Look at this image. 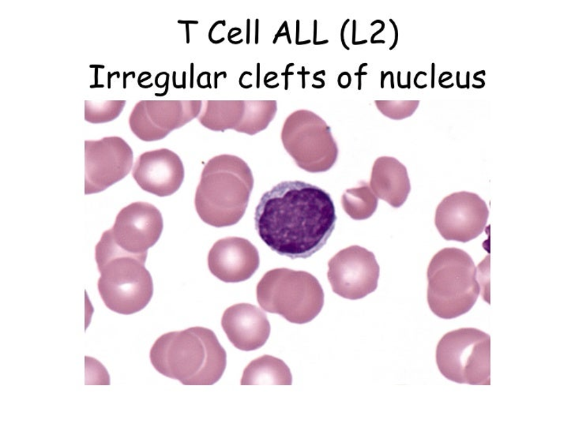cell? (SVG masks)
Wrapping results in <instances>:
<instances>
[{"mask_svg": "<svg viewBox=\"0 0 575 431\" xmlns=\"http://www.w3.org/2000/svg\"><path fill=\"white\" fill-rule=\"evenodd\" d=\"M255 222L259 237L273 251L305 260L327 244L337 215L332 196L324 189L302 181H284L261 196Z\"/></svg>", "mask_w": 575, "mask_h": 431, "instance_id": "1", "label": "cell"}, {"mask_svg": "<svg viewBox=\"0 0 575 431\" xmlns=\"http://www.w3.org/2000/svg\"><path fill=\"white\" fill-rule=\"evenodd\" d=\"M150 357L159 373L184 386H212L227 365V354L217 336L203 327L165 333L153 344Z\"/></svg>", "mask_w": 575, "mask_h": 431, "instance_id": "2", "label": "cell"}, {"mask_svg": "<svg viewBox=\"0 0 575 431\" xmlns=\"http://www.w3.org/2000/svg\"><path fill=\"white\" fill-rule=\"evenodd\" d=\"M254 177L248 164L233 155H219L205 166L196 194V211L216 228L236 225L246 214Z\"/></svg>", "mask_w": 575, "mask_h": 431, "instance_id": "3", "label": "cell"}, {"mask_svg": "<svg viewBox=\"0 0 575 431\" xmlns=\"http://www.w3.org/2000/svg\"><path fill=\"white\" fill-rule=\"evenodd\" d=\"M95 258L101 273L98 291L108 308L129 315L149 304L153 283L145 267L147 255H132L119 248L106 231L96 246Z\"/></svg>", "mask_w": 575, "mask_h": 431, "instance_id": "4", "label": "cell"}, {"mask_svg": "<svg viewBox=\"0 0 575 431\" xmlns=\"http://www.w3.org/2000/svg\"><path fill=\"white\" fill-rule=\"evenodd\" d=\"M428 280L429 307L443 319L468 313L480 295L474 260L465 251L454 247L438 251L432 258Z\"/></svg>", "mask_w": 575, "mask_h": 431, "instance_id": "5", "label": "cell"}, {"mask_svg": "<svg viewBox=\"0 0 575 431\" xmlns=\"http://www.w3.org/2000/svg\"><path fill=\"white\" fill-rule=\"evenodd\" d=\"M257 301L265 312L282 316L289 323L306 324L324 306V291L312 274L281 268L267 272L257 285Z\"/></svg>", "mask_w": 575, "mask_h": 431, "instance_id": "6", "label": "cell"}, {"mask_svg": "<svg viewBox=\"0 0 575 431\" xmlns=\"http://www.w3.org/2000/svg\"><path fill=\"white\" fill-rule=\"evenodd\" d=\"M491 338L474 328L449 332L438 342L436 363L448 380L471 386L491 384Z\"/></svg>", "mask_w": 575, "mask_h": 431, "instance_id": "7", "label": "cell"}, {"mask_svg": "<svg viewBox=\"0 0 575 431\" xmlns=\"http://www.w3.org/2000/svg\"><path fill=\"white\" fill-rule=\"evenodd\" d=\"M282 141L299 168L311 174L327 171L337 162L339 151L332 129L313 112L301 109L290 115Z\"/></svg>", "mask_w": 575, "mask_h": 431, "instance_id": "8", "label": "cell"}, {"mask_svg": "<svg viewBox=\"0 0 575 431\" xmlns=\"http://www.w3.org/2000/svg\"><path fill=\"white\" fill-rule=\"evenodd\" d=\"M327 277L336 294L361 300L377 290L380 269L372 252L352 246L329 260Z\"/></svg>", "mask_w": 575, "mask_h": 431, "instance_id": "9", "label": "cell"}, {"mask_svg": "<svg viewBox=\"0 0 575 431\" xmlns=\"http://www.w3.org/2000/svg\"><path fill=\"white\" fill-rule=\"evenodd\" d=\"M85 194L104 192L126 177L132 168L134 154L119 137L85 142Z\"/></svg>", "mask_w": 575, "mask_h": 431, "instance_id": "10", "label": "cell"}, {"mask_svg": "<svg viewBox=\"0 0 575 431\" xmlns=\"http://www.w3.org/2000/svg\"><path fill=\"white\" fill-rule=\"evenodd\" d=\"M202 107V101H141L130 114V128L142 141L162 140L198 117Z\"/></svg>", "mask_w": 575, "mask_h": 431, "instance_id": "11", "label": "cell"}, {"mask_svg": "<svg viewBox=\"0 0 575 431\" xmlns=\"http://www.w3.org/2000/svg\"><path fill=\"white\" fill-rule=\"evenodd\" d=\"M488 217V205L479 195L462 192L442 201L437 207L435 223L446 240L468 243L485 231Z\"/></svg>", "mask_w": 575, "mask_h": 431, "instance_id": "12", "label": "cell"}, {"mask_svg": "<svg viewBox=\"0 0 575 431\" xmlns=\"http://www.w3.org/2000/svg\"><path fill=\"white\" fill-rule=\"evenodd\" d=\"M163 231V218L155 205L135 203L125 207L107 233L119 248L130 254L147 255Z\"/></svg>", "mask_w": 575, "mask_h": 431, "instance_id": "13", "label": "cell"}, {"mask_svg": "<svg viewBox=\"0 0 575 431\" xmlns=\"http://www.w3.org/2000/svg\"><path fill=\"white\" fill-rule=\"evenodd\" d=\"M132 176L139 186L158 197L178 191L184 180V167L178 154L168 149L142 153L135 162Z\"/></svg>", "mask_w": 575, "mask_h": 431, "instance_id": "14", "label": "cell"}, {"mask_svg": "<svg viewBox=\"0 0 575 431\" xmlns=\"http://www.w3.org/2000/svg\"><path fill=\"white\" fill-rule=\"evenodd\" d=\"M259 251L249 240L227 237L216 242L208 255L210 272L225 283L246 281L257 271Z\"/></svg>", "mask_w": 575, "mask_h": 431, "instance_id": "15", "label": "cell"}, {"mask_svg": "<svg viewBox=\"0 0 575 431\" xmlns=\"http://www.w3.org/2000/svg\"><path fill=\"white\" fill-rule=\"evenodd\" d=\"M221 326L233 346L246 352L263 347L271 335V324L266 314L248 303L236 304L228 308L222 317Z\"/></svg>", "mask_w": 575, "mask_h": 431, "instance_id": "16", "label": "cell"}, {"mask_svg": "<svg viewBox=\"0 0 575 431\" xmlns=\"http://www.w3.org/2000/svg\"><path fill=\"white\" fill-rule=\"evenodd\" d=\"M369 186L375 196L394 208L405 203L411 191L406 166L391 157L375 160Z\"/></svg>", "mask_w": 575, "mask_h": 431, "instance_id": "17", "label": "cell"}, {"mask_svg": "<svg viewBox=\"0 0 575 431\" xmlns=\"http://www.w3.org/2000/svg\"><path fill=\"white\" fill-rule=\"evenodd\" d=\"M198 117L205 128L224 132L235 130L241 133L247 116V101H207Z\"/></svg>", "mask_w": 575, "mask_h": 431, "instance_id": "18", "label": "cell"}, {"mask_svg": "<svg viewBox=\"0 0 575 431\" xmlns=\"http://www.w3.org/2000/svg\"><path fill=\"white\" fill-rule=\"evenodd\" d=\"M242 386L277 384L291 386L293 376L289 366L280 359L265 355L252 362L244 370Z\"/></svg>", "mask_w": 575, "mask_h": 431, "instance_id": "19", "label": "cell"}, {"mask_svg": "<svg viewBox=\"0 0 575 431\" xmlns=\"http://www.w3.org/2000/svg\"><path fill=\"white\" fill-rule=\"evenodd\" d=\"M341 203L352 219L362 221L371 217L378 207L375 196L368 183H361L360 187L347 189L341 198Z\"/></svg>", "mask_w": 575, "mask_h": 431, "instance_id": "20", "label": "cell"}, {"mask_svg": "<svg viewBox=\"0 0 575 431\" xmlns=\"http://www.w3.org/2000/svg\"><path fill=\"white\" fill-rule=\"evenodd\" d=\"M277 111L276 101H247V116L241 133L255 135L268 128Z\"/></svg>", "mask_w": 575, "mask_h": 431, "instance_id": "21", "label": "cell"}, {"mask_svg": "<svg viewBox=\"0 0 575 431\" xmlns=\"http://www.w3.org/2000/svg\"><path fill=\"white\" fill-rule=\"evenodd\" d=\"M126 101H85V119L90 124L113 121L123 110Z\"/></svg>", "mask_w": 575, "mask_h": 431, "instance_id": "22", "label": "cell"}, {"mask_svg": "<svg viewBox=\"0 0 575 431\" xmlns=\"http://www.w3.org/2000/svg\"><path fill=\"white\" fill-rule=\"evenodd\" d=\"M413 101H375L379 110L384 116L395 120H401L411 117L419 105H413Z\"/></svg>", "mask_w": 575, "mask_h": 431, "instance_id": "23", "label": "cell"}, {"mask_svg": "<svg viewBox=\"0 0 575 431\" xmlns=\"http://www.w3.org/2000/svg\"><path fill=\"white\" fill-rule=\"evenodd\" d=\"M350 19H347V20L344 22V24H343V28H341V43H343V47H344L345 49H346L347 50H350V49L348 47V46H347L346 43L345 42V37H344V34H345V30L346 25H347V24H348V23L350 22Z\"/></svg>", "mask_w": 575, "mask_h": 431, "instance_id": "24", "label": "cell"}, {"mask_svg": "<svg viewBox=\"0 0 575 431\" xmlns=\"http://www.w3.org/2000/svg\"><path fill=\"white\" fill-rule=\"evenodd\" d=\"M377 23H381V24H382V27H381V28L379 31H377V33L373 34V35L372 37V39H371V42L372 43L374 42L375 37H377V35H379V33H382L384 31V28H385V23H384V21H381V20L374 21L372 23L371 26H373L375 24H377Z\"/></svg>", "mask_w": 575, "mask_h": 431, "instance_id": "25", "label": "cell"}, {"mask_svg": "<svg viewBox=\"0 0 575 431\" xmlns=\"http://www.w3.org/2000/svg\"><path fill=\"white\" fill-rule=\"evenodd\" d=\"M420 74H423V76H427V73L426 72L419 71L417 74H415V78H414V85H415V87H417L418 89H420V90H423V89H425L427 87V86H428V85H427V84H425L424 85H418V77L420 76Z\"/></svg>", "mask_w": 575, "mask_h": 431, "instance_id": "26", "label": "cell"}, {"mask_svg": "<svg viewBox=\"0 0 575 431\" xmlns=\"http://www.w3.org/2000/svg\"><path fill=\"white\" fill-rule=\"evenodd\" d=\"M389 21H390V22L392 23V25H393V26H394L395 31V42H394V44H393V45L390 48V50L391 51V50L394 49L397 46V42H398V30H397L396 23L394 22V20L391 19Z\"/></svg>", "mask_w": 575, "mask_h": 431, "instance_id": "27", "label": "cell"}, {"mask_svg": "<svg viewBox=\"0 0 575 431\" xmlns=\"http://www.w3.org/2000/svg\"><path fill=\"white\" fill-rule=\"evenodd\" d=\"M435 63H431V89L435 88Z\"/></svg>", "mask_w": 575, "mask_h": 431, "instance_id": "28", "label": "cell"}, {"mask_svg": "<svg viewBox=\"0 0 575 431\" xmlns=\"http://www.w3.org/2000/svg\"><path fill=\"white\" fill-rule=\"evenodd\" d=\"M367 74H368L367 72H362V71H359V72H357V73H355V76H359L358 90H361V76H367Z\"/></svg>", "mask_w": 575, "mask_h": 431, "instance_id": "29", "label": "cell"}, {"mask_svg": "<svg viewBox=\"0 0 575 431\" xmlns=\"http://www.w3.org/2000/svg\"><path fill=\"white\" fill-rule=\"evenodd\" d=\"M293 66H294V63H289V65L287 66V67H286V73H282V76H286V90H288V76H289V74H293V73H289V68L290 67H293Z\"/></svg>", "mask_w": 575, "mask_h": 431, "instance_id": "30", "label": "cell"}, {"mask_svg": "<svg viewBox=\"0 0 575 431\" xmlns=\"http://www.w3.org/2000/svg\"><path fill=\"white\" fill-rule=\"evenodd\" d=\"M391 71H387L384 74V71L381 72V88H384V80L386 79L387 76H389Z\"/></svg>", "mask_w": 575, "mask_h": 431, "instance_id": "31", "label": "cell"}, {"mask_svg": "<svg viewBox=\"0 0 575 431\" xmlns=\"http://www.w3.org/2000/svg\"><path fill=\"white\" fill-rule=\"evenodd\" d=\"M397 85L400 89H407V85H402L401 84V71L397 72Z\"/></svg>", "mask_w": 575, "mask_h": 431, "instance_id": "32", "label": "cell"}, {"mask_svg": "<svg viewBox=\"0 0 575 431\" xmlns=\"http://www.w3.org/2000/svg\"><path fill=\"white\" fill-rule=\"evenodd\" d=\"M116 74L119 76V72H114L112 74L110 72L108 74V76H109V78H108V87H109V89L111 88V78L113 76H116Z\"/></svg>", "mask_w": 575, "mask_h": 431, "instance_id": "33", "label": "cell"}, {"mask_svg": "<svg viewBox=\"0 0 575 431\" xmlns=\"http://www.w3.org/2000/svg\"><path fill=\"white\" fill-rule=\"evenodd\" d=\"M356 23H357V22L354 20V31H352V33H352V44H354V45L356 43Z\"/></svg>", "mask_w": 575, "mask_h": 431, "instance_id": "34", "label": "cell"}, {"mask_svg": "<svg viewBox=\"0 0 575 431\" xmlns=\"http://www.w3.org/2000/svg\"><path fill=\"white\" fill-rule=\"evenodd\" d=\"M457 85L459 89H466V85H462L460 83V72H457Z\"/></svg>", "mask_w": 575, "mask_h": 431, "instance_id": "35", "label": "cell"}, {"mask_svg": "<svg viewBox=\"0 0 575 431\" xmlns=\"http://www.w3.org/2000/svg\"><path fill=\"white\" fill-rule=\"evenodd\" d=\"M411 72L409 71L408 72V76H407V89H409V90L411 88Z\"/></svg>", "mask_w": 575, "mask_h": 431, "instance_id": "36", "label": "cell"}, {"mask_svg": "<svg viewBox=\"0 0 575 431\" xmlns=\"http://www.w3.org/2000/svg\"><path fill=\"white\" fill-rule=\"evenodd\" d=\"M470 71H467L466 72V83H465V85H466V89H468V90L470 89Z\"/></svg>", "mask_w": 575, "mask_h": 431, "instance_id": "37", "label": "cell"}, {"mask_svg": "<svg viewBox=\"0 0 575 431\" xmlns=\"http://www.w3.org/2000/svg\"><path fill=\"white\" fill-rule=\"evenodd\" d=\"M452 77H453V74H452V76H449V77L445 78V79H443H443H441V80L438 79V84H440V85H443V83H445V82L448 81V80L452 79Z\"/></svg>", "mask_w": 575, "mask_h": 431, "instance_id": "38", "label": "cell"}, {"mask_svg": "<svg viewBox=\"0 0 575 431\" xmlns=\"http://www.w3.org/2000/svg\"><path fill=\"white\" fill-rule=\"evenodd\" d=\"M474 80H476V81H479L482 83V85H481L482 88L485 87V85H486L485 80H483L481 78H477V77H474Z\"/></svg>", "mask_w": 575, "mask_h": 431, "instance_id": "39", "label": "cell"}, {"mask_svg": "<svg viewBox=\"0 0 575 431\" xmlns=\"http://www.w3.org/2000/svg\"><path fill=\"white\" fill-rule=\"evenodd\" d=\"M314 25H315V26H314V30H315V33H314V44L316 45V44H317V42H316L317 21H316V20L314 22Z\"/></svg>", "mask_w": 575, "mask_h": 431, "instance_id": "40", "label": "cell"}, {"mask_svg": "<svg viewBox=\"0 0 575 431\" xmlns=\"http://www.w3.org/2000/svg\"><path fill=\"white\" fill-rule=\"evenodd\" d=\"M301 73H302V74H303V85H302V87H303V89H304L305 88L304 74L306 72L304 71V67H302V72Z\"/></svg>", "mask_w": 575, "mask_h": 431, "instance_id": "41", "label": "cell"}, {"mask_svg": "<svg viewBox=\"0 0 575 431\" xmlns=\"http://www.w3.org/2000/svg\"><path fill=\"white\" fill-rule=\"evenodd\" d=\"M313 78H314L315 80H316V81L321 82V83H322V84L325 85V82H324V81H323V80L322 78H317V76H316V74H314V77H313Z\"/></svg>", "mask_w": 575, "mask_h": 431, "instance_id": "42", "label": "cell"}, {"mask_svg": "<svg viewBox=\"0 0 575 431\" xmlns=\"http://www.w3.org/2000/svg\"><path fill=\"white\" fill-rule=\"evenodd\" d=\"M297 23H298V37H297V44H298V40H299V23H300V22H299V21H298V22H297Z\"/></svg>", "mask_w": 575, "mask_h": 431, "instance_id": "43", "label": "cell"}, {"mask_svg": "<svg viewBox=\"0 0 575 431\" xmlns=\"http://www.w3.org/2000/svg\"><path fill=\"white\" fill-rule=\"evenodd\" d=\"M103 86H104L103 85H91V86H90V88H95V87H103Z\"/></svg>", "mask_w": 575, "mask_h": 431, "instance_id": "44", "label": "cell"}, {"mask_svg": "<svg viewBox=\"0 0 575 431\" xmlns=\"http://www.w3.org/2000/svg\"><path fill=\"white\" fill-rule=\"evenodd\" d=\"M90 67H91V68H92V67L105 68V67H104V66H100V65L90 66Z\"/></svg>", "mask_w": 575, "mask_h": 431, "instance_id": "45", "label": "cell"}]
</instances>
